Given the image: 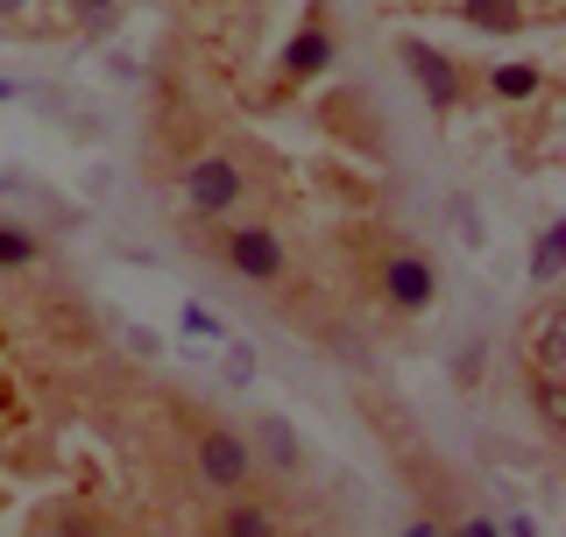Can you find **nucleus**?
Here are the masks:
<instances>
[{
	"instance_id": "f257e3e1",
	"label": "nucleus",
	"mask_w": 566,
	"mask_h": 537,
	"mask_svg": "<svg viewBox=\"0 0 566 537\" xmlns=\"http://www.w3.org/2000/svg\"><path fill=\"white\" fill-rule=\"evenodd\" d=\"M191 241H199L227 276L255 283V291H283V283L297 276V255H291V241H283V227L248 220V212H241V220H212L206 234H191Z\"/></svg>"
},
{
	"instance_id": "f03ea898",
	"label": "nucleus",
	"mask_w": 566,
	"mask_h": 537,
	"mask_svg": "<svg viewBox=\"0 0 566 537\" xmlns=\"http://www.w3.org/2000/svg\"><path fill=\"white\" fill-rule=\"evenodd\" d=\"M177 199L199 227L212 220H241L248 199H255V177H248V149H206L191 156L185 177H177Z\"/></svg>"
},
{
	"instance_id": "7ed1b4c3",
	"label": "nucleus",
	"mask_w": 566,
	"mask_h": 537,
	"mask_svg": "<svg viewBox=\"0 0 566 537\" xmlns=\"http://www.w3.org/2000/svg\"><path fill=\"white\" fill-rule=\"evenodd\" d=\"M368 297L382 304L389 318H424L439 304V268H432V255L424 248H411V241H376V255H368Z\"/></svg>"
},
{
	"instance_id": "20e7f679",
	"label": "nucleus",
	"mask_w": 566,
	"mask_h": 537,
	"mask_svg": "<svg viewBox=\"0 0 566 537\" xmlns=\"http://www.w3.org/2000/svg\"><path fill=\"white\" fill-rule=\"evenodd\" d=\"M185 460L199 474L206 495H234V488H255V453H248V432L227 418H191L185 424Z\"/></svg>"
},
{
	"instance_id": "39448f33",
	"label": "nucleus",
	"mask_w": 566,
	"mask_h": 537,
	"mask_svg": "<svg viewBox=\"0 0 566 537\" xmlns=\"http://www.w3.org/2000/svg\"><path fill=\"white\" fill-rule=\"evenodd\" d=\"M397 64L411 71V85L424 93V106H432L439 120H453V114H468L474 99V71L460 64V57H447L439 43H424V35H397Z\"/></svg>"
},
{
	"instance_id": "423d86ee",
	"label": "nucleus",
	"mask_w": 566,
	"mask_h": 537,
	"mask_svg": "<svg viewBox=\"0 0 566 537\" xmlns=\"http://www.w3.org/2000/svg\"><path fill=\"white\" fill-rule=\"evenodd\" d=\"M333 64H340V22H333V0H312V8H305V22L283 35L276 85H283V93H297V85L326 78Z\"/></svg>"
},
{
	"instance_id": "0eeeda50",
	"label": "nucleus",
	"mask_w": 566,
	"mask_h": 537,
	"mask_svg": "<svg viewBox=\"0 0 566 537\" xmlns=\"http://www.w3.org/2000/svg\"><path fill=\"white\" fill-rule=\"evenodd\" d=\"M206 537H283V495H262V488L212 495Z\"/></svg>"
},
{
	"instance_id": "6e6552de",
	"label": "nucleus",
	"mask_w": 566,
	"mask_h": 537,
	"mask_svg": "<svg viewBox=\"0 0 566 537\" xmlns=\"http://www.w3.org/2000/svg\"><path fill=\"white\" fill-rule=\"evenodd\" d=\"M248 432V453H255V474H283V481H305V439H297V424H283L276 410H255V418L241 424Z\"/></svg>"
},
{
	"instance_id": "1a4fd4ad",
	"label": "nucleus",
	"mask_w": 566,
	"mask_h": 537,
	"mask_svg": "<svg viewBox=\"0 0 566 537\" xmlns=\"http://www.w3.org/2000/svg\"><path fill=\"white\" fill-rule=\"evenodd\" d=\"M474 93L495 99V106H531L545 93V64L531 57H503V64H482V78H474Z\"/></svg>"
},
{
	"instance_id": "9d476101",
	"label": "nucleus",
	"mask_w": 566,
	"mask_h": 537,
	"mask_svg": "<svg viewBox=\"0 0 566 537\" xmlns=\"http://www.w3.org/2000/svg\"><path fill=\"white\" fill-rule=\"evenodd\" d=\"M447 14L482 29V35H524L531 29V0H447Z\"/></svg>"
},
{
	"instance_id": "9b49d317",
	"label": "nucleus",
	"mask_w": 566,
	"mask_h": 537,
	"mask_svg": "<svg viewBox=\"0 0 566 537\" xmlns=\"http://www.w3.org/2000/svg\"><path fill=\"white\" fill-rule=\"evenodd\" d=\"M35 262H43V234H35L29 220H8V212H0V276H29Z\"/></svg>"
},
{
	"instance_id": "f8f14e48",
	"label": "nucleus",
	"mask_w": 566,
	"mask_h": 537,
	"mask_svg": "<svg viewBox=\"0 0 566 537\" xmlns=\"http://www.w3.org/2000/svg\"><path fill=\"white\" fill-rule=\"evenodd\" d=\"M559 268H566V220H545L538 241H531V283H538V291H553Z\"/></svg>"
},
{
	"instance_id": "ddd939ff",
	"label": "nucleus",
	"mask_w": 566,
	"mask_h": 537,
	"mask_svg": "<svg viewBox=\"0 0 566 537\" xmlns=\"http://www.w3.org/2000/svg\"><path fill=\"white\" fill-rule=\"evenodd\" d=\"M29 537H106L99 530V516L93 509H78V503H50L43 516H35V530Z\"/></svg>"
},
{
	"instance_id": "4468645a",
	"label": "nucleus",
	"mask_w": 566,
	"mask_h": 537,
	"mask_svg": "<svg viewBox=\"0 0 566 537\" xmlns=\"http://www.w3.org/2000/svg\"><path fill=\"white\" fill-rule=\"evenodd\" d=\"M64 22L78 35H106L120 22V0H64Z\"/></svg>"
},
{
	"instance_id": "2eb2a0df",
	"label": "nucleus",
	"mask_w": 566,
	"mask_h": 537,
	"mask_svg": "<svg viewBox=\"0 0 566 537\" xmlns=\"http://www.w3.org/2000/svg\"><path fill=\"white\" fill-rule=\"evenodd\" d=\"M439 537H503V524H495L482 503H460L447 524H439Z\"/></svg>"
},
{
	"instance_id": "dca6fc26",
	"label": "nucleus",
	"mask_w": 566,
	"mask_h": 537,
	"mask_svg": "<svg viewBox=\"0 0 566 537\" xmlns=\"http://www.w3.org/2000/svg\"><path fill=\"white\" fill-rule=\"evenodd\" d=\"M531 403L545 424H559V375H531Z\"/></svg>"
},
{
	"instance_id": "f3484780",
	"label": "nucleus",
	"mask_w": 566,
	"mask_h": 537,
	"mask_svg": "<svg viewBox=\"0 0 566 537\" xmlns=\"http://www.w3.org/2000/svg\"><path fill=\"white\" fill-rule=\"evenodd\" d=\"M185 333H199V339H227V326L206 312V304H185Z\"/></svg>"
},
{
	"instance_id": "a211bd4d",
	"label": "nucleus",
	"mask_w": 566,
	"mask_h": 537,
	"mask_svg": "<svg viewBox=\"0 0 566 537\" xmlns=\"http://www.w3.org/2000/svg\"><path fill=\"white\" fill-rule=\"evenodd\" d=\"M397 537H439V524H432V509H403V524H397Z\"/></svg>"
},
{
	"instance_id": "6ab92c4d",
	"label": "nucleus",
	"mask_w": 566,
	"mask_h": 537,
	"mask_svg": "<svg viewBox=\"0 0 566 537\" xmlns=\"http://www.w3.org/2000/svg\"><path fill=\"white\" fill-rule=\"evenodd\" d=\"M248 375H255V354H248V347H234V339H227V382H248Z\"/></svg>"
},
{
	"instance_id": "aec40b11",
	"label": "nucleus",
	"mask_w": 566,
	"mask_h": 537,
	"mask_svg": "<svg viewBox=\"0 0 566 537\" xmlns=\"http://www.w3.org/2000/svg\"><path fill=\"white\" fill-rule=\"evenodd\" d=\"M22 8L29 0H0V22H22Z\"/></svg>"
}]
</instances>
